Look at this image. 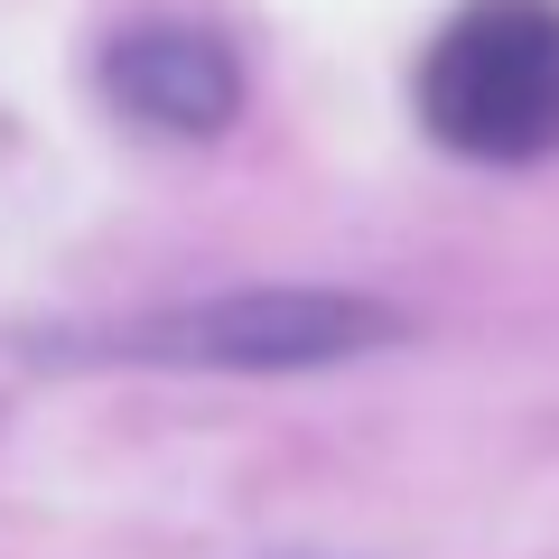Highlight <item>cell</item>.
I'll list each match as a JSON object with an SVG mask.
<instances>
[{"mask_svg": "<svg viewBox=\"0 0 559 559\" xmlns=\"http://www.w3.org/2000/svg\"><path fill=\"white\" fill-rule=\"evenodd\" d=\"M419 121L457 159L559 150V0H466L429 38Z\"/></svg>", "mask_w": 559, "mask_h": 559, "instance_id": "6da1fadb", "label": "cell"}, {"mask_svg": "<svg viewBox=\"0 0 559 559\" xmlns=\"http://www.w3.org/2000/svg\"><path fill=\"white\" fill-rule=\"evenodd\" d=\"M392 336H401V318L373 308V299H336V289H242V299H205V308L131 326L121 355L224 364V373H299V364L373 355Z\"/></svg>", "mask_w": 559, "mask_h": 559, "instance_id": "7a4b0ae2", "label": "cell"}, {"mask_svg": "<svg viewBox=\"0 0 559 559\" xmlns=\"http://www.w3.org/2000/svg\"><path fill=\"white\" fill-rule=\"evenodd\" d=\"M103 84H112L121 112H140L150 131H224L242 103V75L205 28H131L103 57Z\"/></svg>", "mask_w": 559, "mask_h": 559, "instance_id": "3957f363", "label": "cell"}]
</instances>
